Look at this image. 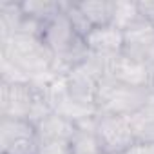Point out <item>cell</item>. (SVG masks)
Listing matches in <instances>:
<instances>
[{
  "instance_id": "obj_1",
  "label": "cell",
  "mask_w": 154,
  "mask_h": 154,
  "mask_svg": "<svg viewBox=\"0 0 154 154\" xmlns=\"http://www.w3.org/2000/svg\"><path fill=\"white\" fill-rule=\"evenodd\" d=\"M0 58L11 62L31 82L45 84L54 78V54L40 35L15 33L0 40Z\"/></svg>"
},
{
  "instance_id": "obj_2",
  "label": "cell",
  "mask_w": 154,
  "mask_h": 154,
  "mask_svg": "<svg viewBox=\"0 0 154 154\" xmlns=\"http://www.w3.org/2000/svg\"><path fill=\"white\" fill-rule=\"evenodd\" d=\"M53 112L45 84L38 82H0V118L29 120L35 125Z\"/></svg>"
},
{
  "instance_id": "obj_3",
  "label": "cell",
  "mask_w": 154,
  "mask_h": 154,
  "mask_svg": "<svg viewBox=\"0 0 154 154\" xmlns=\"http://www.w3.org/2000/svg\"><path fill=\"white\" fill-rule=\"evenodd\" d=\"M152 89H138L131 85H123L105 74L100 80L96 93V109L98 114H116V116H131L149 96Z\"/></svg>"
},
{
  "instance_id": "obj_4",
  "label": "cell",
  "mask_w": 154,
  "mask_h": 154,
  "mask_svg": "<svg viewBox=\"0 0 154 154\" xmlns=\"http://www.w3.org/2000/svg\"><path fill=\"white\" fill-rule=\"evenodd\" d=\"M94 134L102 154H123L136 143L127 116L98 114L94 122Z\"/></svg>"
},
{
  "instance_id": "obj_5",
  "label": "cell",
  "mask_w": 154,
  "mask_h": 154,
  "mask_svg": "<svg viewBox=\"0 0 154 154\" xmlns=\"http://www.w3.org/2000/svg\"><path fill=\"white\" fill-rule=\"evenodd\" d=\"M36 125L20 118H0L2 154H36Z\"/></svg>"
},
{
  "instance_id": "obj_6",
  "label": "cell",
  "mask_w": 154,
  "mask_h": 154,
  "mask_svg": "<svg viewBox=\"0 0 154 154\" xmlns=\"http://www.w3.org/2000/svg\"><path fill=\"white\" fill-rule=\"evenodd\" d=\"M125 56L145 63H154V22L138 20L134 26L123 31V51Z\"/></svg>"
},
{
  "instance_id": "obj_7",
  "label": "cell",
  "mask_w": 154,
  "mask_h": 154,
  "mask_svg": "<svg viewBox=\"0 0 154 154\" xmlns=\"http://www.w3.org/2000/svg\"><path fill=\"white\" fill-rule=\"evenodd\" d=\"M107 74L123 85H131V87H138V89H152L149 67L141 62H136V60L125 56L123 53L109 60Z\"/></svg>"
},
{
  "instance_id": "obj_8",
  "label": "cell",
  "mask_w": 154,
  "mask_h": 154,
  "mask_svg": "<svg viewBox=\"0 0 154 154\" xmlns=\"http://www.w3.org/2000/svg\"><path fill=\"white\" fill-rule=\"evenodd\" d=\"M84 40L89 53L103 60H111L123 51V31L116 29L114 26L93 27Z\"/></svg>"
},
{
  "instance_id": "obj_9",
  "label": "cell",
  "mask_w": 154,
  "mask_h": 154,
  "mask_svg": "<svg viewBox=\"0 0 154 154\" xmlns=\"http://www.w3.org/2000/svg\"><path fill=\"white\" fill-rule=\"evenodd\" d=\"M127 118L136 141L154 143V89L149 93L147 100Z\"/></svg>"
},
{
  "instance_id": "obj_10",
  "label": "cell",
  "mask_w": 154,
  "mask_h": 154,
  "mask_svg": "<svg viewBox=\"0 0 154 154\" xmlns=\"http://www.w3.org/2000/svg\"><path fill=\"white\" fill-rule=\"evenodd\" d=\"M76 129H78V125L72 120H69V118L53 111L36 123V138H38V141L40 140H65V141H71Z\"/></svg>"
},
{
  "instance_id": "obj_11",
  "label": "cell",
  "mask_w": 154,
  "mask_h": 154,
  "mask_svg": "<svg viewBox=\"0 0 154 154\" xmlns=\"http://www.w3.org/2000/svg\"><path fill=\"white\" fill-rule=\"evenodd\" d=\"M26 20L20 2H0V40L18 33Z\"/></svg>"
},
{
  "instance_id": "obj_12",
  "label": "cell",
  "mask_w": 154,
  "mask_h": 154,
  "mask_svg": "<svg viewBox=\"0 0 154 154\" xmlns=\"http://www.w3.org/2000/svg\"><path fill=\"white\" fill-rule=\"evenodd\" d=\"M24 15L36 20L38 24L45 26L51 22L54 17L62 13V2H53V0H27V2H20Z\"/></svg>"
},
{
  "instance_id": "obj_13",
  "label": "cell",
  "mask_w": 154,
  "mask_h": 154,
  "mask_svg": "<svg viewBox=\"0 0 154 154\" xmlns=\"http://www.w3.org/2000/svg\"><path fill=\"white\" fill-rule=\"evenodd\" d=\"M91 24V27H102V26H111V13H112V2L107 0H84L76 2Z\"/></svg>"
},
{
  "instance_id": "obj_14",
  "label": "cell",
  "mask_w": 154,
  "mask_h": 154,
  "mask_svg": "<svg viewBox=\"0 0 154 154\" xmlns=\"http://www.w3.org/2000/svg\"><path fill=\"white\" fill-rule=\"evenodd\" d=\"M138 20H141L138 2H112L111 26H114L120 31H125Z\"/></svg>"
},
{
  "instance_id": "obj_15",
  "label": "cell",
  "mask_w": 154,
  "mask_h": 154,
  "mask_svg": "<svg viewBox=\"0 0 154 154\" xmlns=\"http://www.w3.org/2000/svg\"><path fill=\"white\" fill-rule=\"evenodd\" d=\"M71 152L72 154H102L94 127H78L71 138Z\"/></svg>"
},
{
  "instance_id": "obj_16",
  "label": "cell",
  "mask_w": 154,
  "mask_h": 154,
  "mask_svg": "<svg viewBox=\"0 0 154 154\" xmlns=\"http://www.w3.org/2000/svg\"><path fill=\"white\" fill-rule=\"evenodd\" d=\"M36 154H72L71 141L65 140H40L36 145Z\"/></svg>"
},
{
  "instance_id": "obj_17",
  "label": "cell",
  "mask_w": 154,
  "mask_h": 154,
  "mask_svg": "<svg viewBox=\"0 0 154 154\" xmlns=\"http://www.w3.org/2000/svg\"><path fill=\"white\" fill-rule=\"evenodd\" d=\"M123 154H154V143H141L136 141L131 149H127Z\"/></svg>"
},
{
  "instance_id": "obj_18",
  "label": "cell",
  "mask_w": 154,
  "mask_h": 154,
  "mask_svg": "<svg viewBox=\"0 0 154 154\" xmlns=\"http://www.w3.org/2000/svg\"><path fill=\"white\" fill-rule=\"evenodd\" d=\"M138 8L143 20L154 22V2H138Z\"/></svg>"
}]
</instances>
